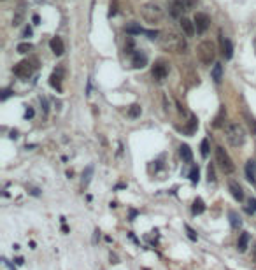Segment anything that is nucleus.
I'll list each match as a JSON object with an SVG mask.
<instances>
[{
    "label": "nucleus",
    "instance_id": "nucleus-21",
    "mask_svg": "<svg viewBox=\"0 0 256 270\" xmlns=\"http://www.w3.org/2000/svg\"><path fill=\"white\" fill-rule=\"evenodd\" d=\"M23 20H25V9L18 7L16 12H14V18H12V25H14V27H20L23 23Z\"/></svg>",
    "mask_w": 256,
    "mask_h": 270
},
{
    "label": "nucleus",
    "instance_id": "nucleus-17",
    "mask_svg": "<svg viewBox=\"0 0 256 270\" xmlns=\"http://www.w3.org/2000/svg\"><path fill=\"white\" fill-rule=\"evenodd\" d=\"M179 155H181V158H183V162H186V163H191L193 153H191V149H190V146L183 144V146L179 147Z\"/></svg>",
    "mask_w": 256,
    "mask_h": 270
},
{
    "label": "nucleus",
    "instance_id": "nucleus-7",
    "mask_svg": "<svg viewBox=\"0 0 256 270\" xmlns=\"http://www.w3.org/2000/svg\"><path fill=\"white\" fill-rule=\"evenodd\" d=\"M209 25H211V18L204 12H197L195 14V27H197V32L200 34H204L207 28H209Z\"/></svg>",
    "mask_w": 256,
    "mask_h": 270
},
{
    "label": "nucleus",
    "instance_id": "nucleus-1",
    "mask_svg": "<svg viewBox=\"0 0 256 270\" xmlns=\"http://www.w3.org/2000/svg\"><path fill=\"white\" fill-rule=\"evenodd\" d=\"M160 44L165 51H172V53H184L186 51V41L174 32H165L163 37H160Z\"/></svg>",
    "mask_w": 256,
    "mask_h": 270
},
{
    "label": "nucleus",
    "instance_id": "nucleus-37",
    "mask_svg": "<svg viewBox=\"0 0 256 270\" xmlns=\"http://www.w3.org/2000/svg\"><path fill=\"white\" fill-rule=\"evenodd\" d=\"M9 95H11V91H9V90H5V91H4V95H2V100H5Z\"/></svg>",
    "mask_w": 256,
    "mask_h": 270
},
{
    "label": "nucleus",
    "instance_id": "nucleus-29",
    "mask_svg": "<svg viewBox=\"0 0 256 270\" xmlns=\"http://www.w3.org/2000/svg\"><path fill=\"white\" fill-rule=\"evenodd\" d=\"M181 2H183L184 11H190V9H193L195 5H197V0H181Z\"/></svg>",
    "mask_w": 256,
    "mask_h": 270
},
{
    "label": "nucleus",
    "instance_id": "nucleus-13",
    "mask_svg": "<svg viewBox=\"0 0 256 270\" xmlns=\"http://www.w3.org/2000/svg\"><path fill=\"white\" fill-rule=\"evenodd\" d=\"M132 62H133V67H135V69H142V67L148 65V56H146L144 53H140V51H135V53L132 55Z\"/></svg>",
    "mask_w": 256,
    "mask_h": 270
},
{
    "label": "nucleus",
    "instance_id": "nucleus-26",
    "mask_svg": "<svg viewBox=\"0 0 256 270\" xmlns=\"http://www.w3.org/2000/svg\"><path fill=\"white\" fill-rule=\"evenodd\" d=\"M34 49V46L30 42H21V44H18V53H21V55H25V53H28V51H32Z\"/></svg>",
    "mask_w": 256,
    "mask_h": 270
},
{
    "label": "nucleus",
    "instance_id": "nucleus-22",
    "mask_svg": "<svg viewBox=\"0 0 256 270\" xmlns=\"http://www.w3.org/2000/svg\"><path fill=\"white\" fill-rule=\"evenodd\" d=\"M205 211V204H204V200L202 198H197L193 202V214H202Z\"/></svg>",
    "mask_w": 256,
    "mask_h": 270
},
{
    "label": "nucleus",
    "instance_id": "nucleus-27",
    "mask_svg": "<svg viewBox=\"0 0 256 270\" xmlns=\"http://www.w3.org/2000/svg\"><path fill=\"white\" fill-rule=\"evenodd\" d=\"M198 167H193L191 169V172H190V181H191L193 184H197V183H198Z\"/></svg>",
    "mask_w": 256,
    "mask_h": 270
},
{
    "label": "nucleus",
    "instance_id": "nucleus-28",
    "mask_svg": "<svg viewBox=\"0 0 256 270\" xmlns=\"http://www.w3.org/2000/svg\"><path fill=\"white\" fill-rule=\"evenodd\" d=\"M200 149H202V156L207 158V155H209V139H204V140H202Z\"/></svg>",
    "mask_w": 256,
    "mask_h": 270
},
{
    "label": "nucleus",
    "instance_id": "nucleus-5",
    "mask_svg": "<svg viewBox=\"0 0 256 270\" xmlns=\"http://www.w3.org/2000/svg\"><path fill=\"white\" fill-rule=\"evenodd\" d=\"M216 162H218V165L221 167V170L225 174H233L235 172V165L232 162V158L228 156V153L221 146L216 147Z\"/></svg>",
    "mask_w": 256,
    "mask_h": 270
},
{
    "label": "nucleus",
    "instance_id": "nucleus-6",
    "mask_svg": "<svg viewBox=\"0 0 256 270\" xmlns=\"http://www.w3.org/2000/svg\"><path fill=\"white\" fill-rule=\"evenodd\" d=\"M12 72H14L16 77H20V79H28L30 76H32V63H30L28 60H23V62H20L18 65H14Z\"/></svg>",
    "mask_w": 256,
    "mask_h": 270
},
{
    "label": "nucleus",
    "instance_id": "nucleus-14",
    "mask_svg": "<svg viewBox=\"0 0 256 270\" xmlns=\"http://www.w3.org/2000/svg\"><path fill=\"white\" fill-rule=\"evenodd\" d=\"M62 74H63V70L58 69V70H55L51 74V79H49V84L53 88H56L58 91H62Z\"/></svg>",
    "mask_w": 256,
    "mask_h": 270
},
{
    "label": "nucleus",
    "instance_id": "nucleus-12",
    "mask_svg": "<svg viewBox=\"0 0 256 270\" xmlns=\"http://www.w3.org/2000/svg\"><path fill=\"white\" fill-rule=\"evenodd\" d=\"M228 190H230V193L233 195L235 200H239V202H242L244 200V191H242V188L239 183H235V181H230L228 183Z\"/></svg>",
    "mask_w": 256,
    "mask_h": 270
},
{
    "label": "nucleus",
    "instance_id": "nucleus-30",
    "mask_svg": "<svg viewBox=\"0 0 256 270\" xmlns=\"http://www.w3.org/2000/svg\"><path fill=\"white\" fill-rule=\"evenodd\" d=\"M125 51H126L128 55H133L135 49H133V39H128L126 44H125Z\"/></svg>",
    "mask_w": 256,
    "mask_h": 270
},
{
    "label": "nucleus",
    "instance_id": "nucleus-35",
    "mask_svg": "<svg viewBox=\"0 0 256 270\" xmlns=\"http://www.w3.org/2000/svg\"><path fill=\"white\" fill-rule=\"evenodd\" d=\"M32 35V28H30V27H27V28H25V32H23V37H30Z\"/></svg>",
    "mask_w": 256,
    "mask_h": 270
},
{
    "label": "nucleus",
    "instance_id": "nucleus-15",
    "mask_svg": "<svg viewBox=\"0 0 256 270\" xmlns=\"http://www.w3.org/2000/svg\"><path fill=\"white\" fill-rule=\"evenodd\" d=\"M211 77L216 84H219L221 79H223V65L221 63H214V67L211 69Z\"/></svg>",
    "mask_w": 256,
    "mask_h": 270
},
{
    "label": "nucleus",
    "instance_id": "nucleus-8",
    "mask_svg": "<svg viewBox=\"0 0 256 270\" xmlns=\"http://www.w3.org/2000/svg\"><path fill=\"white\" fill-rule=\"evenodd\" d=\"M167 76H169V69L165 67V63L160 62V63H156L155 67H153V79H155V81L162 83Z\"/></svg>",
    "mask_w": 256,
    "mask_h": 270
},
{
    "label": "nucleus",
    "instance_id": "nucleus-25",
    "mask_svg": "<svg viewBox=\"0 0 256 270\" xmlns=\"http://www.w3.org/2000/svg\"><path fill=\"white\" fill-rule=\"evenodd\" d=\"M91 176H93V167L90 165V167H86V172L83 174V184H84V186L90 184V181H91Z\"/></svg>",
    "mask_w": 256,
    "mask_h": 270
},
{
    "label": "nucleus",
    "instance_id": "nucleus-32",
    "mask_svg": "<svg viewBox=\"0 0 256 270\" xmlns=\"http://www.w3.org/2000/svg\"><path fill=\"white\" fill-rule=\"evenodd\" d=\"M144 34H146V35H148V39H151V41L158 39V35H160V32H156V30H146Z\"/></svg>",
    "mask_w": 256,
    "mask_h": 270
},
{
    "label": "nucleus",
    "instance_id": "nucleus-4",
    "mask_svg": "<svg viewBox=\"0 0 256 270\" xmlns=\"http://www.w3.org/2000/svg\"><path fill=\"white\" fill-rule=\"evenodd\" d=\"M198 58L204 65H211L216 58V49H214V44L211 41H204L198 46Z\"/></svg>",
    "mask_w": 256,
    "mask_h": 270
},
{
    "label": "nucleus",
    "instance_id": "nucleus-3",
    "mask_svg": "<svg viewBox=\"0 0 256 270\" xmlns=\"http://www.w3.org/2000/svg\"><path fill=\"white\" fill-rule=\"evenodd\" d=\"M140 14L148 23H160L163 20V7L158 2H148L142 5Z\"/></svg>",
    "mask_w": 256,
    "mask_h": 270
},
{
    "label": "nucleus",
    "instance_id": "nucleus-23",
    "mask_svg": "<svg viewBox=\"0 0 256 270\" xmlns=\"http://www.w3.org/2000/svg\"><path fill=\"white\" fill-rule=\"evenodd\" d=\"M140 112H142V109H140V105H139V104H133V105L128 109V116H130L132 119L139 118V116H140Z\"/></svg>",
    "mask_w": 256,
    "mask_h": 270
},
{
    "label": "nucleus",
    "instance_id": "nucleus-9",
    "mask_svg": "<svg viewBox=\"0 0 256 270\" xmlns=\"http://www.w3.org/2000/svg\"><path fill=\"white\" fill-rule=\"evenodd\" d=\"M49 48H51V51L56 55V56H62L63 55V51H65V46H63V41L60 39V37H53L49 41Z\"/></svg>",
    "mask_w": 256,
    "mask_h": 270
},
{
    "label": "nucleus",
    "instance_id": "nucleus-2",
    "mask_svg": "<svg viewBox=\"0 0 256 270\" xmlns=\"http://www.w3.org/2000/svg\"><path fill=\"white\" fill-rule=\"evenodd\" d=\"M225 135H226V140L232 144L233 147H240V146H244V142H246V130H244V126L239 125V123H230V125H226Z\"/></svg>",
    "mask_w": 256,
    "mask_h": 270
},
{
    "label": "nucleus",
    "instance_id": "nucleus-16",
    "mask_svg": "<svg viewBox=\"0 0 256 270\" xmlns=\"http://www.w3.org/2000/svg\"><path fill=\"white\" fill-rule=\"evenodd\" d=\"M246 176H247V181L249 183H256V163L253 160H249L247 165H246Z\"/></svg>",
    "mask_w": 256,
    "mask_h": 270
},
{
    "label": "nucleus",
    "instance_id": "nucleus-36",
    "mask_svg": "<svg viewBox=\"0 0 256 270\" xmlns=\"http://www.w3.org/2000/svg\"><path fill=\"white\" fill-rule=\"evenodd\" d=\"M32 20H34V25H39V21H41V18H39L37 14H34V18H32Z\"/></svg>",
    "mask_w": 256,
    "mask_h": 270
},
{
    "label": "nucleus",
    "instance_id": "nucleus-11",
    "mask_svg": "<svg viewBox=\"0 0 256 270\" xmlns=\"http://www.w3.org/2000/svg\"><path fill=\"white\" fill-rule=\"evenodd\" d=\"M179 25H181V30L184 32L186 37H193L195 35V23H191L188 18H181Z\"/></svg>",
    "mask_w": 256,
    "mask_h": 270
},
{
    "label": "nucleus",
    "instance_id": "nucleus-19",
    "mask_svg": "<svg viewBox=\"0 0 256 270\" xmlns=\"http://www.w3.org/2000/svg\"><path fill=\"white\" fill-rule=\"evenodd\" d=\"M247 244H249V233L242 232L240 237H239V242H237V247H239V251H240V253H244V251L247 249Z\"/></svg>",
    "mask_w": 256,
    "mask_h": 270
},
{
    "label": "nucleus",
    "instance_id": "nucleus-31",
    "mask_svg": "<svg viewBox=\"0 0 256 270\" xmlns=\"http://www.w3.org/2000/svg\"><path fill=\"white\" fill-rule=\"evenodd\" d=\"M184 228H186V232H188V237H190L191 240H197V239H198V237H197V233H195V230H193L190 225H184Z\"/></svg>",
    "mask_w": 256,
    "mask_h": 270
},
{
    "label": "nucleus",
    "instance_id": "nucleus-20",
    "mask_svg": "<svg viewBox=\"0 0 256 270\" xmlns=\"http://www.w3.org/2000/svg\"><path fill=\"white\" fill-rule=\"evenodd\" d=\"M183 11H184L183 2H181V0H176V2L172 4V7H170V14L174 16V18H179V16L183 14Z\"/></svg>",
    "mask_w": 256,
    "mask_h": 270
},
{
    "label": "nucleus",
    "instance_id": "nucleus-33",
    "mask_svg": "<svg viewBox=\"0 0 256 270\" xmlns=\"http://www.w3.org/2000/svg\"><path fill=\"white\" fill-rule=\"evenodd\" d=\"M207 176H209V183H214L216 177H214V167L212 165H209V169H207Z\"/></svg>",
    "mask_w": 256,
    "mask_h": 270
},
{
    "label": "nucleus",
    "instance_id": "nucleus-34",
    "mask_svg": "<svg viewBox=\"0 0 256 270\" xmlns=\"http://www.w3.org/2000/svg\"><path fill=\"white\" fill-rule=\"evenodd\" d=\"M25 118H27V119L34 118V109H27V112H25Z\"/></svg>",
    "mask_w": 256,
    "mask_h": 270
},
{
    "label": "nucleus",
    "instance_id": "nucleus-18",
    "mask_svg": "<svg viewBox=\"0 0 256 270\" xmlns=\"http://www.w3.org/2000/svg\"><path fill=\"white\" fill-rule=\"evenodd\" d=\"M125 32L130 34V35H140V34H144L146 30H144L140 25H137V23H130V25L125 27Z\"/></svg>",
    "mask_w": 256,
    "mask_h": 270
},
{
    "label": "nucleus",
    "instance_id": "nucleus-24",
    "mask_svg": "<svg viewBox=\"0 0 256 270\" xmlns=\"http://www.w3.org/2000/svg\"><path fill=\"white\" fill-rule=\"evenodd\" d=\"M228 216H230V223H232V226H233V228H239V226L242 225L240 218L237 216V212H235V211H230V212H228Z\"/></svg>",
    "mask_w": 256,
    "mask_h": 270
},
{
    "label": "nucleus",
    "instance_id": "nucleus-10",
    "mask_svg": "<svg viewBox=\"0 0 256 270\" xmlns=\"http://www.w3.org/2000/svg\"><path fill=\"white\" fill-rule=\"evenodd\" d=\"M221 48H223V56L226 60H232V56H233V44H232V41L226 39V37H221Z\"/></svg>",
    "mask_w": 256,
    "mask_h": 270
}]
</instances>
